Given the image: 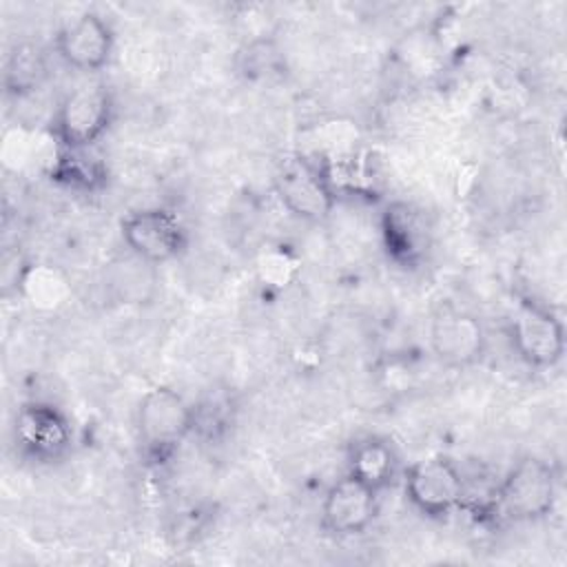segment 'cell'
<instances>
[{
    "label": "cell",
    "mask_w": 567,
    "mask_h": 567,
    "mask_svg": "<svg viewBox=\"0 0 567 567\" xmlns=\"http://www.w3.org/2000/svg\"><path fill=\"white\" fill-rule=\"evenodd\" d=\"M239 403L228 385H213L190 403V436L202 443H221L235 427Z\"/></svg>",
    "instance_id": "cell-14"
},
{
    "label": "cell",
    "mask_w": 567,
    "mask_h": 567,
    "mask_svg": "<svg viewBox=\"0 0 567 567\" xmlns=\"http://www.w3.org/2000/svg\"><path fill=\"white\" fill-rule=\"evenodd\" d=\"M47 78V58L33 42L16 44L4 62V89L9 95L22 97L40 89Z\"/></svg>",
    "instance_id": "cell-16"
},
{
    "label": "cell",
    "mask_w": 567,
    "mask_h": 567,
    "mask_svg": "<svg viewBox=\"0 0 567 567\" xmlns=\"http://www.w3.org/2000/svg\"><path fill=\"white\" fill-rule=\"evenodd\" d=\"M115 117V100L104 82H84L66 91L51 115V135L60 148L93 146Z\"/></svg>",
    "instance_id": "cell-3"
},
{
    "label": "cell",
    "mask_w": 567,
    "mask_h": 567,
    "mask_svg": "<svg viewBox=\"0 0 567 567\" xmlns=\"http://www.w3.org/2000/svg\"><path fill=\"white\" fill-rule=\"evenodd\" d=\"M13 443L33 463H55L73 443L69 416L49 401H27L13 419Z\"/></svg>",
    "instance_id": "cell-6"
},
{
    "label": "cell",
    "mask_w": 567,
    "mask_h": 567,
    "mask_svg": "<svg viewBox=\"0 0 567 567\" xmlns=\"http://www.w3.org/2000/svg\"><path fill=\"white\" fill-rule=\"evenodd\" d=\"M509 339L529 368H554L565 354V326L545 306L523 299L509 319Z\"/></svg>",
    "instance_id": "cell-8"
},
{
    "label": "cell",
    "mask_w": 567,
    "mask_h": 567,
    "mask_svg": "<svg viewBox=\"0 0 567 567\" xmlns=\"http://www.w3.org/2000/svg\"><path fill=\"white\" fill-rule=\"evenodd\" d=\"M49 177L75 193H100L109 184V166L104 157L93 148H60Z\"/></svg>",
    "instance_id": "cell-15"
},
{
    "label": "cell",
    "mask_w": 567,
    "mask_h": 567,
    "mask_svg": "<svg viewBox=\"0 0 567 567\" xmlns=\"http://www.w3.org/2000/svg\"><path fill=\"white\" fill-rule=\"evenodd\" d=\"M235 66L246 80H266L284 71V55L272 40L255 38L237 51Z\"/></svg>",
    "instance_id": "cell-17"
},
{
    "label": "cell",
    "mask_w": 567,
    "mask_h": 567,
    "mask_svg": "<svg viewBox=\"0 0 567 567\" xmlns=\"http://www.w3.org/2000/svg\"><path fill=\"white\" fill-rule=\"evenodd\" d=\"M348 474L381 494L401 476L399 452L383 436L357 439L348 450Z\"/></svg>",
    "instance_id": "cell-13"
},
{
    "label": "cell",
    "mask_w": 567,
    "mask_h": 567,
    "mask_svg": "<svg viewBox=\"0 0 567 567\" xmlns=\"http://www.w3.org/2000/svg\"><path fill=\"white\" fill-rule=\"evenodd\" d=\"M379 514V492L359 478H337L323 494L321 525L332 536H357L363 534Z\"/></svg>",
    "instance_id": "cell-12"
},
{
    "label": "cell",
    "mask_w": 567,
    "mask_h": 567,
    "mask_svg": "<svg viewBox=\"0 0 567 567\" xmlns=\"http://www.w3.org/2000/svg\"><path fill=\"white\" fill-rule=\"evenodd\" d=\"M381 241L388 257L401 268H416L427 259L432 230L425 213L405 199L385 204L379 219Z\"/></svg>",
    "instance_id": "cell-10"
},
{
    "label": "cell",
    "mask_w": 567,
    "mask_h": 567,
    "mask_svg": "<svg viewBox=\"0 0 567 567\" xmlns=\"http://www.w3.org/2000/svg\"><path fill=\"white\" fill-rule=\"evenodd\" d=\"M558 498V474L540 456H523L501 478L494 492L496 509L509 520L534 523L551 514Z\"/></svg>",
    "instance_id": "cell-2"
},
{
    "label": "cell",
    "mask_w": 567,
    "mask_h": 567,
    "mask_svg": "<svg viewBox=\"0 0 567 567\" xmlns=\"http://www.w3.org/2000/svg\"><path fill=\"white\" fill-rule=\"evenodd\" d=\"M53 47L66 66L82 73H95L109 64L115 35L100 13L84 11L55 33Z\"/></svg>",
    "instance_id": "cell-11"
},
{
    "label": "cell",
    "mask_w": 567,
    "mask_h": 567,
    "mask_svg": "<svg viewBox=\"0 0 567 567\" xmlns=\"http://www.w3.org/2000/svg\"><path fill=\"white\" fill-rule=\"evenodd\" d=\"M137 441L148 465L168 463L179 445L190 436V403L168 388L155 385L146 390L137 405Z\"/></svg>",
    "instance_id": "cell-1"
},
{
    "label": "cell",
    "mask_w": 567,
    "mask_h": 567,
    "mask_svg": "<svg viewBox=\"0 0 567 567\" xmlns=\"http://www.w3.org/2000/svg\"><path fill=\"white\" fill-rule=\"evenodd\" d=\"M403 489L410 505L430 516L443 518L467 501V483L458 465L447 456H425L403 470Z\"/></svg>",
    "instance_id": "cell-4"
},
{
    "label": "cell",
    "mask_w": 567,
    "mask_h": 567,
    "mask_svg": "<svg viewBox=\"0 0 567 567\" xmlns=\"http://www.w3.org/2000/svg\"><path fill=\"white\" fill-rule=\"evenodd\" d=\"M120 233L131 255L151 266L173 261L188 248V230L179 215L159 206L128 213Z\"/></svg>",
    "instance_id": "cell-5"
},
{
    "label": "cell",
    "mask_w": 567,
    "mask_h": 567,
    "mask_svg": "<svg viewBox=\"0 0 567 567\" xmlns=\"http://www.w3.org/2000/svg\"><path fill=\"white\" fill-rule=\"evenodd\" d=\"M430 350L447 368L476 365L487 350L483 321L456 306H443L430 323Z\"/></svg>",
    "instance_id": "cell-9"
},
{
    "label": "cell",
    "mask_w": 567,
    "mask_h": 567,
    "mask_svg": "<svg viewBox=\"0 0 567 567\" xmlns=\"http://www.w3.org/2000/svg\"><path fill=\"white\" fill-rule=\"evenodd\" d=\"M272 186L281 206L303 221L328 219L339 199L321 168L306 155L286 159L275 173Z\"/></svg>",
    "instance_id": "cell-7"
}]
</instances>
